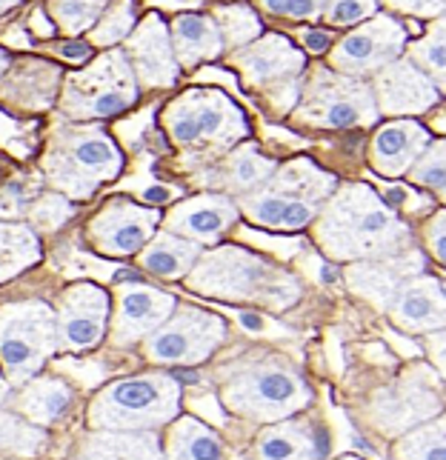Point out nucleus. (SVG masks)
<instances>
[{
  "instance_id": "nucleus-38",
  "label": "nucleus",
  "mask_w": 446,
  "mask_h": 460,
  "mask_svg": "<svg viewBox=\"0 0 446 460\" xmlns=\"http://www.w3.org/2000/svg\"><path fill=\"white\" fill-rule=\"evenodd\" d=\"M132 26H135V0H115L109 9H103L101 23L92 31V43L115 46V43L126 40Z\"/></svg>"
},
{
  "instance_id": "nucleus-23",
  "label": "nucleus",
  "mask_w": 446,
  "mask_h": 460,
  "mask_svg": "<svg viewBox=\"0 0 446 460\" xmlns=\"http://www.w3.org/2000/svg\"><path fill=\"white\" fill-rule=\"evenodd\" d=\"M429 144H433V135H429L426 126L409 118H395L392 123L380 126L372 137V169L384 178H401V174H409V169L415 166Z\"/></svg>"
},
{
  "instance_id": "nucleus-24",
  "label": "nucleus",
  "mask_w": 446,
  "mask_h": 460,
  "mask_svg": "<svg viewBox=\"0 0 446 460\" xmlns=\"http://www.w3.org/2000/svg\"><path fill=\"white\" fill-rule=\"evenodd\" d=\"M237 215L241 209L227 195H203L174 206L166 217V226L172 234H183L198 243H212L235 224Z\"/></svg>"
},
{
  "instance_id": "nucleus-51",
  "label": "nucleus",
  "mask_w": 446,
  "mask_h": 460,
  "mask_svg": "<svg viewBox=\"0 0 446 460\" xmlns=\"http://www.w3.org/2000/svg\"><path fill=\"white\" fill-rule=\"evenodd\" d=\"M14 4H21V0H0V14H4L6 9H12Z\"/></svg>"
},
{
  "instance_id": "nucleus-48",
  "label": "nucleus",
  "mask_w": 446,
  "mask_h": 460,
  "mask_svg": "<svg viewBox=\"0 0 446 460\" xmlns=\"http://www.w3.org/2000/svg\"><path fill=\"white\" fill-rule=\"evenodd\" d=\"M143 200L147 203H166V200H172V192L166 186H149L147 192H143Z\"/></svg>"
},
{
  "instance_id": "nucleus-30",
  "label": "nucleus",
  "mask_w": 446,
  "mask_h": 460,
  "mask_svg": "<svg viewBox=\"0 0 446 460\" xmlns=\"http://www.w3.org/2000/svg\"><path fill=\"white\" fill-rule=\"evenodd\" d=\"M278 169L272 157L258 152V146H241L229 155L227 166H223V186L235 195H249L258 186L269 181V174Z\"/></svg>"
},
{
  "instance_id": "nucleus-27",
  "label": "nucleus",
  "mask_w": 446,
  "mask_h": 460,
  "mask_svg": "<svg viewBox=\"0 0 446 460\" xmlns=\"http://www.w3.org/2000/svg\"><path fill=\"white\" fill-rule=\"evenodd\" d=\"M172 49L181 66L192 69L203 60H212L223 52V38L210 14H181L172 21Z\"/></svg>"
},
{
  "instance_id": "nucleus-32",
  "label": "nucleus",
  "mask_w": 446,
  "mask_h": 460,
  "mask_svg": "<svg viewBox=\"0 0 446 460\" xmlns=\"http://www.w3.org/2000/svg\"><path fill=\"white\" fill-rule=\"evenodd\" d=\"M40 241L35 232L18 224H0V283L21 275L23 269L38 263Z\"/></svg>"
},
{
  "instance_id": "nucleus-34",
  "label": "nucleus",
  "mask_w": 446,
  "mask_h": 460,
  "mask_svg": "<svg viewBox=\"0 0 446 460\" xmlns=\"http://www.w3.org/2000/svg\"><path fill=\"white\" fill-rule=\"evenodd\" d=\"M46 429L18 411H0V455L38 457L46 449Z\"/></svg>"
},
{
  "instance_id": "nucleus-37",
  "label": "nucleus",
  "mask_w": 446,
  "mask_h": 460,
  "mask_svg": "<svg viewBox=\"0 0 446 460\" xmlns=\"http://www.w3.org/2000/svg\"><path fill=\"white\" fill-rule=\"evenodd\" d=\"M409 181L433 189V192L446 203V137L433 140V144L424 149L415 166L409 169Z\"/></svg>"
},
{
  "instance_id": "nucleus-47",
  "label": "nucleus",
  "mask_w": 446,
  "mask_h": 460,
  "mask_svg": "<svg viewBox=\"0 0 446 460\" xmlns=\"http://www.w3.org/2000/svg\"><path fill=\"white\" fill-rule=\"evenodd\" d=\"M300 40H304V46L312 55H324V52H329V46H332V35L324 29H307L304 35H300Z\"/></svg>"
},
{
  "instance_id": "nucleus-8",
  "label": "nucleus",
  "mask_w": 446,
  "mask_h": 460,
  "mask_svg": "<svg viewBox=\"0 0 446 460\" xmlns=\"http://www.w3.org/2000/svg\"><path fill=\"white\" fill-rule=\"evenodd\" d=\"M380 112L372 84L349 77L334 69L317 66L300 94L295 120L317 129H358L378 123Z\"/></svg>"
},
{
  "instance_id": "nucleus-52",
  "label": "nucleus",
  "mask_w": 446,
  "mask_h": 460,
  "mask_svg": "<svg viewBox=\"0 0 446 460\" xmlns=\"http://www.w3.org/2000/svg\"><path fill=\"white\" fill-rule=\"evenodd\" d=\"M6 66H9V58H6L4 52H0V72H4Z\"/></svg>"
},
{
  "instance_id": "nucleus-28",
  "label": "nucleus",
  "mask_w": 446,
  "mask_h": 460,
  "mask_svg": "<svg viewBox=\"0 0 446 460\" xmlns=\"http://www.w3.org/2000/svg\"><path fill=\"white\" fill-rule=\"evenodd\" d=\"M164 457L166 460H223L227 449L215 429H210L198 418H174L166 423L164 438Z\"/></svg>"
},
{
  "instance_id": "nucleus-5",
  "label": "nucleus",
  "mask_w": 446,
  "mask_h": 460,
  "mask_svg": "<svg viewBox=\"0 0 446 460\" xmlns=\"http://www.w3.org/2000/svg\"><path fill=\"white\" fill-rule=\"evenodd\" d=\"M181 411V380L166 372L120 377L103 386L89 403L92 429L155 432Z\"/></svg>"
},
{
  "instance_id": "nucleus-46",
  "label": "nucleus",
  "mask_w": 446,
  "mask_h": 460,
  "mask_svg": "<svg viewBox=\"0 0 446 460\" xmlns=\"http://www.w3.org/2000/svg\"><path fill=\"white\" fill-rule=\"evenodd\" d=\"M63 60H72V63H84L92 58V43L89 40H63L58 43L55 49Z\"/></svg>"
},
{
  "instance_id": "nucleus-43",
  "label": "nucleus",
  "mask_w": 446,
  "mask_h": 460,
  "mask_svg": "<svg viewBox=\"0 0 446 460\" xmlns=\"http://www.w3.org/2000/svg\"><path fill=\"white\" fill-rule=\"evenodd\" d=\"M72 215V206L63 198H40L31 203V217L46 226H60Z\"/></svg>"
},
{
  "instance_id": "nucleus-40",
  "label": "nucleus",
  "mask_w": 446,
  "mask_h": 460,
  "mask_svg": "<svg viewBox=\"0 0 446 460\" xmlns=\"http://www.w3.org/2000/svg\"><path fill=\"white\" fill-rule=\"evenodd\" d=\"M261 6L290 21H315L324 14L326 0H261Z\"/></svg>"
},
{
  "instance_id": "nucleus-26",
  "label": "nucleus",
  "mask_w": 446,
  "mask_h": 460,
  "mask_svg": "<svg viewBox=\"0 0 446 460\" xmlns=\"http://www.w3.org/2000/svg\"><path fill=\"white\" fill-rule=\"evenodd\" d=\"M75 403V392L60 377H31L12 398V411L38 426H52L69 415Z\"/></svg>"
},
{
  "instance_id": "nucleus-12",
  "label": "nucleus",
  "mask_w": 446,
  "mask_h": 460,
  "mask_svg": "<svg viewBox=\"0 0 446 460\" xmlns=\"http://www.w3.org/2000/svg\"><path fill=\"white\" fill-rule=\"evenodd\" d=\"M406 49V26L392 14H372L370 21L358 23L346 38L334 43L329 63L334 72L349 77L375 75Z\"/></svg>"
},
{
  "instance_id": "nucleus-31",
  "label": "nucleus",
  "mask_w": 446,
  "mask_h": 460,
  "mask_svg": "<svg viewBox=\"0 0 446 460\" xmlns=\"http://www.w3.org/2000/svg\"><path fill=\"white\" fill-rule=\"evenodd\" d=\"M395 460H446V415L429 418L395 440Z\"/></svg>"
},
{
  "instance_id": "nucleus-21",
  "label": "nucleus",
  "mask_w": 446,
  "mask_h": 460,
  "mask_svg": "<svg viewBox=\"0 0 446 460\" xmlns=\"http://www.w3.org/2000/svg\"><path fill=\"white\" fill-rule=\"evenodd\" d=\"M424 272V255L415 249L401 252L392 258H375V261H358L346 269V283L355 295L370 300L378 309L389 306L392 295L401 289V283L409 280L412 275Z\"/></svg>"
},
{
  "instance_id": "nucleus-19",
  "label": "nucleus",
  "mask_w": 446,
  "mask_h": 460,
  "mask_svg": "<svg viewBox=\"0 0 446 460\" xmlns=\"http://www.w3.org/2000/svg\"><path fill=\"white\" fill-rule=\"evenodd\" d=\"M157 226V215L149 209H140L135 203L112 200L103 206V212L92 220V243L106 255L126 258L135 255L149 243V237Z\"/></svg>"
},
{
  "instance_id": "nucleus-13",
  "label": "nucleus",
  "mask_w": 446,
  "mask_h": 460,
  "mask_svg": "<svg viewBox=\"0 0 446 460\" xmlns=\"http://www.w3.org/2000/svg\"><path fill=\"white\" fill-rule=\"evenodd\" d=\"M441 411L443 401L438 386L426 375L412 372L375 394L370 420L378 426V432L401 438L404 432L415 429L418 423L441 415Z\"/></svg>"
},
{
  "instance_id": "nucleus-41",
  "label": "nucleus",
  "mask_w": 446,
  "mask_h": 460,
  "mask_svg": "<svg viewBox=\"0 0 446 460\" xmlns=\"http://www.w3.org/2000/svg\"><path fill=\"white\" fill-rule=\"evenodd\" d=\"M424 243L443 269H446V209L435 212L424 226Z\"/></svg>"
},
{
  "instance_id": "nucleus-49",
  "label": "nucleus",
  "mask_w": 446,
  "mask_h": 460,
  "mask_svg": "<svg viewBox=\"0 0 446 460\" xmlns=\"http://www.w3.org/2000/svg\"><path fill=\"white\" fill-rule=\"evenodd\" d=\"M241 321H244V326H249V329H261V326H263V323L258 321V317L249 314V312H246V314H241Z\"/></svg>"
},
{
  "instance_id": "nucleus-44",
  "label": "nucleus",
  "mask_w": 446,
  "mask_h": 460,
  "mask_svg": "<svg viewBox=\"0 0 446 460\" xmlns=\"http://www.w3.org/2000/svg\"><path fill=\"white\" fill-rule=\"evenodd\" d=\"M392 12L412 14V18H441L446 14V0H384Z\"/></svg>"
},
{
  "instance_id": "nucleus-11",
  "label": "nucleus",
  "mask_w": 446,
  "mask_h": 460,
  "mask_svg": "<svg viewBox=\"0 0 446 460\" xmlns=\"http://www.w3.org/2000/svg\"><path fill=\"white\" fill-rule=\"evenodd\" d=\"M227 341L220 314L198 306H174V312L143 343V355L161 367H195Z\"/></svg>"
},
{
  "instance_id": "nucleus-20",
  "label": "nucleus",
  "mask_w": 446,
  "mask_h": 460,
  "mask_svg": "<svg viewBox=\"0 0 446 460\" xmlns=\"http://www.w3.org/2000/svg\"><path fill=\"white\" fill-rule=\"evenodd\" d=\"M126 58L129 66L138 75L143 86L152 89H166L178 81V58L172 49L169 29L157 14H149L147 21L138 26L135 35L126 40Z\"/></svg>"
},
{
  "instance_id": "nucleus-14",
  "label": "nucleus",
  "mask_w": 446,
  "mask_h": 460,
  "mask_svg": "<svg viewBox=\"0 0 446 460\" xmlns=\"http://www.w3.org/2000/svg\"><path fill=\"white\" fill-rule=\"evenodd\" d=\"M109 295L94 287V283H75L58 300V332L60 346L72 349V352H86L94 349L109 329Z\"/></svg>"
},
{
  "instance_id": "nucleus-39",
  "label": "nucleus",
  "mask_w": 446,
  "mask_h": 460,
  "mask_svg": "<svg viewBox=\"0 0 446 460\" xmlns=\"http://www.w3.org/2000/svg\"><path fill=\"white\" fill-rule=\"evenodd\" d=\"M380 0H326L324 21L329 26H358L378 14Z\"/></svg>"
},
{
  "instance_id": "nucleus-3",
  "label": "nucleus",
  "mask_w": 446,
  "mask_h": 460,
  "mask_svg": "<svg viewBox=\"0 0 446 460\" xmlns=\"http://www.w3.org/2000/svg\"><path fill=\"white\" fill-rule=\"evenodd\" d=\"M334 189L338 178L332 172L312 164L309 157H298L278 166L263 186L244 195L237 209L258 226L295 232L315 224Z\"/></svg>"
},
{
  "instance_id": "nucleus-4",
  "label": "nucleus",
  "mask_w": 446,
  "mask_h": 460,
  "mask_svg": "<svg viewBox=\"0 0 446 460\" xmlns=\"http://www.w3.org/2000/svg\"><path fill=\"white\" fill-rule=\"evenodd\" d=\"M220 401L246 420L278 423L312 403V386L283 358H254L241 363L220 386Z\"/></svg>"
},
{
  "instance_id": "nucleus-16",
  "label": "nucleus",
  "mask_w": 446,
  "mask_h": 460,
  "mask_svg": "<svg viewBox=\"0 0 446 460\" xmlns=\"http://www.w3.org/2000/svg\"><path fill=\"white\" fill-rule=\"evenodd\" d=\"M174 306H178V300L169 292L147 287L140 280L126 283L115 297V314H112V332H109L112 343L132 346L138 341H147L174 312Z\"/></svg>"
},
{
  "instance_id": "nucleus-18",
  "label": "nucleus",
  "mask_w": 446,
  "mask_h": 460,
  "mask_svg": "<svg viewBox=\"0 0 446 460\" xmlns=\"http://www.w3.org/2000/svg\"><path fill=\"white\" fill-rule=\"evenodd\" d=\"M387 314L397 329L409 335H429L446 329V289L433 275H412L401 283L387 306Z\"/></svg>"
},
{
  "instance_id": "nucleus-35",
  "label": "nucleus",
  "mask_w": 446,
  "mask_h": 460,
  "mask_svg": "<svg viewBox=\"0 0 446 460\" xmlns=\"http://www.w3.org/2000/svg\"><path fill=\"white\" fill-rule=\"evenodd\" d=\"M215 23L223 38V46L241 49V46L258 40L263 35L261 18L249 6H220L215 9Z\"/></svg>"
},
{
  "instance_id": "nucleus-17",
  "label": "nucleus",
  "mask_w": 446,
  "mask_h": 460,
  "mask_svg": "<svg viewBox=\"0 0 446 460\" xmlns=\"http://www.w3.org/2000/svg\"><path fill=\"white\" fill-rule=\"evenodd\" d=\"M235 63L244 72L246 81L258 89H278V86L298 89L300 75L307 69L304 52H298L281 35H263L241 46V52L235 55Z\"/></svg>"
},
{
  "instance_id": "nucleus-29",
  "label": "nucleus",
  "mask_w": 446,
  "mask_h": 460,
  "mask_svg": "<svg viewBox=\"0 0 446 460\" xmlns=\"http://www.w3.org/2000/svg\"><path fill=\"white\" fill-rule=\"evenodd\" d=\"M198 258H201L198 241H189V237H178L172 232H164L140 252V266H143V272H149L155 278L178 280V278L192 272Z\"/></svg>"
},
{
  "instance_id": "nucleus-45",
  "label": "nucleus",
  "mask_w": 446,
  "mask_h": 460,
  "mask_svg": "<svg viewBox=\"0 0 446 460\" xmlns=\"http://www.w3.org/2000/svg\"><path fill=\"white\" fill-rule=\"evenodd\" d=\"M426 355L433 360V367L438 369V375L446 380V329L429 332L426 335Z\"/></svg>"
},
{
  "instance_id": "nucleus-50",
  "label": "nucleus",
  "mask_w": 446,
  "mask_h": 460,
  "mask_svg": "<svg viewBox=\"0 0 446 460\" xmlns=\"http://www.w3.org/2000/svg\"><path fill=\"white\" fill-rule=\"evenodd\" d=\"M9 398V380L4 377V372H0V403H4Z\"/></svg>"
},
{
  "instance_id": "nucleus-33",
  "label": "nucleus",
  "mask_w": 446,
  "mask_h": 460,
  "mask_svg": "<svg viewBox=\"0 0 446 460\" xmlns=\"http://www.w3.org/2000/svg\"><path fill=\"white\" fill-rule=\"evenodd\" d=\"M409 60L433 81L441 92H446V14L435 18L418 40L409 46Z\"/></svg>"
},
{
  "instance_id": "nucleus-42",
  "label": "nucleus",
  "mask_w": 446,
  "mask_h": 460,
  "mask_svg": "<svg viewBox=\"0 0 446 460\" xmlns=\"http://www.w3.org/2000/svg\"><path fill=\"white\" fill-rule=\"evenodd\" d=\"M31 206L29 200V189L23 181H9L0 189V215L4 217H18Z\"/></svg>"
},
{
  "instance_id": "nucleus-22",
  "label": "nucleus",
  "mask_w": 446,
  "mask_h": 460,
  "mask_svg": "<svg viewBox=\"0 0 446 460\" xmlns=\"http://www.w3.org/2000/svg\"><path fill=\"white\" fill-rule=\"evenodd\" d=\"M329 435L309 418H286L269 423L254 440L258 460H326Z\"/></svg>"
},
{
  "instance_id": "nucleus-36",
  "label": "nucleus",
  "mask_w": 446,
  "mask_h": 460,
  "mask_svg": "<svg viewBox=\"0 0 446 460\" xmlns=\"http://www.w3.org/2000/svg\"><path fill=\"white\" fill-rule=\"evenodd\" d=\"M106 4L109 0H49V12L67 35H81L101 21Z\"/></svg>"
},
{
  "instance_id": "nucleus-25",
  "label": "nucleus",
  "mask_w": 446,
  "mask_h": 460,
  "mask_svg": "<svg viewBox=\"0 0 446 460\" xmlns=\"http://www.w3.org/2000/svg\"><path fill=\"white\" fill-rule=\"evenodd\" d=\"M72 460H166L164 447L152 432L92 429L77 440Z\"/></svg>"
},
{
  "instance_id": "nucleus-53",
  "label": "nucleus",
  "mask_w": 446,
  "mask_h": 460,
  "mask_svg": "<svg viewBox=\"0 0 446 460\" xmlns=\"http://www.w3.org/2000/svg\"><path fill=\"white\" fill-rule=\"evenodd\" d=\"M338 460H361L358 455H346V457H338Z\"/></svg>"
},
{
  "instance_id": "nucleus-6",
  "label": "nucleus",
  "mask_w": 446,
  "mask_h": 460,
  "mask_svg": "<svg viewBox=\"0 0 446 460\" xmlns=\"http://www.w3.org/2000/svg\"><path fill=\"white\" fill-rule=\"evenodd\" d=\"M60 346L58 314L43 300L0 306V372L9 386H23Z\"/></svg>"
},
{
  "instance_id": "nucleus-1",
  "label": "nucleus",
  "mask_w": 446,
  "mask_h": 460,
  "mask_svg": "<svg viewBox=\"0 0 446 460\" xmlns=\"http://www.w3.org/2000/svg\"><path fill=\"white\" fill-rule=\"evenodd\" d=\"M315 237L332 261H375L415 249V234L366 183H338L315 217Z\"/></svg>"
},
{
  "instance_id": "nucleus-7",
  "label": "nucleus",
  "mask_w": 446,
  "mask_h": 460,
  "mask_svg": "<svg viewBox=\"0 0 446 460\" xmlns=\"http://www.w3.org/2000/svg\"><path fill=\"white\" fill-rule=\"evenodd\" d=\"M166 132L174 144L192 149H229L246 137L244 112L218 89H192L166 106Z\"/></svg>"
},
{
  "instance_id": "nucleus-10",
  "label": "nucleus",
  "mask_w": 446,
  "mask_h": 460,
  "mask_svg": "<svg viewBox=\"0 0 446 460\" xmlns=\"http://www.w3.org/2000/svg\"><path fill=\"white\" fill-rule=\"evenodd\" d=\"M120 166V152L101 129L60 132L52 155L46 157L49 181L75 198H86L98 183L112 181Z\"/></svg>"
},
{
  "instance_id": "nucleus-2",
  "label": "nucleus",
  "mask_w": 446,
  "mask_h": 460,
  "mask_svg": "<svg viewBox=\"0 0 446 460\" xmlns=\"http://www.w3.org/2000/svg\"><path fill=\"white\" fill-rule=\"evenodd\" d=\"M189 275V289L229 300V304H258L283 312L300 300V283L278 263L241 246H220L198 258Z\"/></svg>"
},
{
  "instance_id": "nucleus-9",
  "label": "nucleus",
  "mask_w": 446,
  "mask_h": 460,
  "mask_svg": "<svg viewBox=\"0 0 446 460\" xmlns=\"http://www.w3.org/2000/svg\"><path fill=\"white\" fill-rule=\"evenodd\" d=\"M138 98L135 72L123 52H109L72 75L60 98V109L69 118H115Z\"/></svg>"
},
{
  "instance_id": "nucleus-15",
  "label": "nucleus",
  "mask_w": 446,
  "mask_h": 460,
  "mask_svg": "<svg viewBox=\"0 0 446 460\" xmlns=\"http://www.w3.org/2000/svg\"><path fill=\"white\" fill-rule=\"evenodd\" d=\"M372 94L378 112L387 118L424 115L441 101V89L409 58H397L389 66L375 72Z\"/></svg>"
}]
</instances>
